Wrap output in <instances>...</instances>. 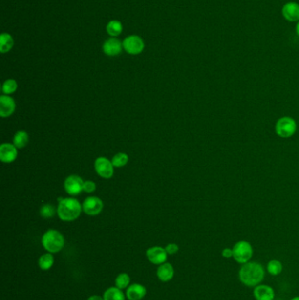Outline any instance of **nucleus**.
Returning a JSON list of instances; mask_svg holds the SVG:
<instances>
[{"mask_svg": "<svg viewBox=\"0 0 299 300\" xmlns=\"http://www.w3.org/2000/svg\"><path fill=\"white\" fill-rule=\"evenodd\" d=\"M263 267L258 262H248L243 264L239 272L241 283L249 287L257 286L264 279Z\"/></svg>", "mask_w": 299, "mask_h": 300, "instance_id": "f257e3e1", "label": "nucleus"}, {"mask_svg": "<svg viewBox=\"0 0 299 300\" xmlns=\"http://www.w3.org/2000/svg\"><path fill=\"white\" fill-rule=\"evenodd\" d=\"M83 211V206L74 197L60 198L57 207V214L64 221H73L77 219Z\"/></svg>", "mask_w": 299, "mask_h": 300, "instance_id": "f03ea898", "label": "nucleus"}, {"mask_svg": "<svg viewBox=\"0 0 299 300\" xmlns=\"http://www.w3.org/2000/svg\"><path fill=\"white\" fill-rule=\"evenodd\" d=\"M43 247L50 253H57L64 247V237L60 232L50 229L43 236Z\"/></svg>", "mask_w": 299, "mask_h": 300, "instance_id": "7ed1b4c3", "label": "nucleus"}, {"mask_svg": "<svg viewBox=\"0 0 299 300\" xmlns=\"http://www.w3.org/2000/svg\"><path fill=\"white\" fill-rule=\"evenodd\" d=\"M233 257L235 261L241 264L249 262L253 257L252 246L248 241L241 240L237 242L233 248Z\"/></svg>", "mask_w": 299, "mask_h": 300, "instance_id": "20e7f679", "label": "nucleus"}, {"mask_svg": "<svg viewBox=\"0 0 299 300\" xmlns=\"http://www.w3.org/2000/svg\"><path fill=\"white\" fill-rule=\"evenodd\" d=\"M297 124L295 120L290 117H283L276 125V132L280 137L289 138L295 133Z\"/></svg>", "mask_w": 299, "mask_h": 300, "instance_id": "39448f33", "label": "nucleus"}, {"mask_svg": "<svg viewBox=\"0 0 299 300\" xmlns=\"http://www.w3.org/2000/svg\"><path fill=\"white\" fill-rule=\"evenodd\" d=\"M95 171L99 176L109 179L114 174V166L109 159L106 157H99L96 159L94 163Z\"/></svg>", "mask_w": 299, "mask_h": 300, "instance_id": "423d86ee", "label": "nucleus"}, {"mask_svg": "<svg viewBox=\"0 0 299 300\" xmlns=\"http://www.w3.org/2000/svg\"><path fill=\"white\" fill-rule=\"evenodd\" d=\"M123 48L130 55H139L143 51L145 44L143 40L138 35H131L123 41Z\"/></svg>", "mask_w": 299, "mask_h": 300, "instance_id": "0eeeda50", "label": "nucleus"}, {"mask_svg": "<svg viewBox=\"0 0 299 300\" xmlns=\"http://www.w3.org/2000/svg\"><path fill=\"white\" fill-rule=\"evenodd\" d=\"M84 181L77 175L68 176L64 181V189L70 196H77L84 191Z\"/></svg>", "mask_w": 299, "mask_h": 300, "instance_id": "6e6552de", "label": "nucleus"}, {"mask_svg": "<svg viewBox=\"0 0 299 300\" xmlns=\"http://www.w3.org/2000/svg\"><path fill=\"white\" fill-rule=\"evenodd\" d=\"M82 206L85 214L90 216H96L102 212L104 204L99 197H89L86 198Z\"/></svg>", "mask_w": 299, "mask_h": 300, "instance_id": "1a4fd4ad", "label": "nucleus"}, {"mask_svg": "<svg viewBox=\"0 0 299 300\" xmlns=\"http://www.w3.org/2000/svg\"><path fill=\"white\" fill-rule=\"evenodd\" d=\"M15 108L16 104L12 97L8 95H3L0 97V116L2 118H8L13 115Z\"/></svg>", "mask_w": 299, "mask_h": 300, "instance_id": "9d476101", "label": "nucleus"}, {"mask_svg": "<svg viewBox=\"0 0 299 300\" xmlns=\"http://www.w3.org/2000/svg\"><path fill=\"white\" fill-rule=\"evenodd\" d=\"M18 156L17 148L11 143H3L0 146V160L4 163H13Z\"/></svg>", "mask_w": 299, "mask_h": 300, "instance_id": "9b49d317", "label": "nucleus"}, {"mask_svg": "<svg viewBox=\"0 0 299 300\" xmlns=\"http://www.w3.org/2000/svg\"><path fill=\"white\" fill-rule=\"evenodd\" d=\"M282 17L289 22L299 21V4L289 2L282 6Z\"/></svg>", "mask_w": 299, "mask_h": 300, "instance_id": "f8f14e48", "label": "nucleus"}, {"mask_svg": "<svg viewBox=\"0 0 299 300\" xmlns=\"http://www.w3.org/2000/svg\"><path fill=\"white\" fill-rule=\"evenodd\" d=\"M123 44L120 40L116 38H110L107 40L103 44V51L108 56H116L122 52Z\"/></svg>", "mask_w": 299, "mask_h": 300, "instance_id": "ddd939ff", "label": "nucleus"}, {"mask_svg": "<svg viewBox=\"0 0 299 300\" xmlns=\"http://www.w3.org/2000/svg\"><path fill=\"white\" fill-rule=\"evenodd\" d=\"M167 255L165 249L161 247H153L147 250V257L150 262L154 264H162L167 260Z\"/></svg>", "mask_w": 299, "mask_h": 300, "instance_id": "4468645a", "label": "nucleus"}, {"mask_svg": "<svg viewBox=\"0 0 299 300\" xmlns=\"http://www.w3.org/2000/svg\"><path fill=\"white\" fill-rule=\"evenodd\" d=\"M254 296L256 300H273L275 292L269 285H257L254 290Z\"/></svg>", "mask_w": 299, "mask_h": 300, "instance_id": "2eb2a0df", "label": "nucleus"}, {"mask_svg": "<svg viewBox=\"0 0 299 300\" xmlns=\"http://www.w3.org/2000/svg\"><path fill=\"white\" fill-rule=\"evenodd\" d=\"M147 290L143 285L134 283L128 287L127 291V296L129 300H141L146 295Z\"/></svg>", "mask_w": 299, "mask_h": 300, "instance_id": "dca6fc26", "label": "nucleus"}, {"mask_svg": "<svg viewBox=\"0 0 299 300\" xmlns=\"http://www.w3.org/2000/svg\"><path fill=\"white\" fill-rule=\"evenodd\" d=\"M159 279L163 282H168L174 277V269L171 263H165L160 266L157 270Z\"/></svg>", "mask_w": 299, "mask_h": 300, "instance_id": "f3484780", "label": "nucleus"}, {"mask_svg": "<svg viewBox=\"0 0 299 300\" xmlns=\"http://www.w3.org/2000/svg\"><path fill=\"white\" fill-rule=\"evenodd\" d=\"M29 136L25 131H19L13 137V145L17 149H23L28 144Z\"/></svg>", "mask_w": 299, "mask_h": 300, "instance_id": "a211bd4d", "label": "nucleus"}, {"mask_svg": "<svg viewBox=\"0 0 299 300\" xmlns=\"http://www.w3.org/2000/svg\"><path fill=\"white\" fill-rule=\"evenodd\" d=\"M14 41L9 34H2L0 36V51L1 53H7L13 48Z\"/></svg>", "mask_w": 299, "mask_h": 300, "instance_id": "6ab92c4d", "label": "nucleus"}, {"mask_svg": "<svg viewBox=\"0 0 299 300\" xmlns=\"http://www.w3.org/2000/svg\"><path fill=\"white\" fill-rule=\"evenodd\" d=\"M104 300H125V295L119 288L111 287L105 292Z\"/></svg>", "mask_w": 299, "mask_h": 300, "instance_id": "aec40b11", "label": "nucleus"}, {"mask_svg": "<svg viewBox=\"0 0 299 300\" xmlns=\"http://www.w3.org/2000/svg\"><path fill=\"white\" fill-rule=\"evenodd\" d=\"M123 26L121 22L119 21H111L107 24V31L108 35H111V37H117L122 33Z\"/></svg>", "mask_w": 299, "mask_h": 300, "instance_id": "412c9836", "label": "nucleus"}, {"mask_svg": "<svg viewBox=\"0 0 299 300\" xmlns=\"http://www.w3.org/2000/svg\"><path fill=\"white\" fill-rule=\"evenodd\" d=\"M54 264V257L51 254H44L39 260V266L43 270H49Z\"/></svg>", "mask_w": 299, "mask_h": 300, "instance_id": "4be33fe9", "label": "nucleus"}, {"mask_svg": "<svg viewBox=\"0 0 299 300\" xmlns=\"http://www.w3.org/2000/svg\"><path fill=\"white\" fill-rule=\"evenodd\" d=\"M128 155L125 153H119L115 154L112 158L111 163L113 164V166L116 168H121L126 166L128 163Z\"/></svg>", "mask_w": 299, "mask_h": 300, "instance_id": "5701e85b", "label": "nucleus"}, {"mask_svg": "<svg viewBox=\"0 0 299 300\" xmlns=\"http://www.w3.org/2000/svg\"><path fill=\"white\" fill-rule=\"evenodd\" d=\"M18 89L17 82L14 79H7L2 86V91L4 95H10L14 93Z\"/></svg>", "mask_w": 299, "mask_h": 300, "instance_id": "b1692460", "label": "nucleus"}, {"mask_svg": "<svg viewBox=\"0 0 299 300\" xmlns=\"http://www.w3.org/2000/svg\"><path fill=\"white\" fill-rule=\"evenodd\" d=\"M267 269H268L269 274L273 275V276H278V275L282 273V262H279L278 260H272V261H270L268 263Z\"/></svg>", "mask_w": 299, "mask_h": 300, "instance_id": "393cba45", "label": "nucleus"}, {"mask_svg": "<svg viewBox=\"0 0 299 300\" xmlns=\"http://www.w3.org/2000/svg\"><path fill=\"white\" fill-rule=\"evenodd\" d=\"M56 212H57V210H56L55 206L50 205V204H46V205L42 206V208L40 210V214L43 218L50 219V218L55 216Z\"/></svg>", "mask_w": 299, "mask_h": 300, "instance_id": "a878e982", "label": "nucleus"}, {"mask_svg": "<svg viewBox=\"0 0 299 300\" xmlns=\"http://www.w3.org/2000/svg\"><path fill=\"white\" fill-rule=\"evenodd\" d=\"M129 283H130V278L127 273H121L116 279V286L120 290L128 287Z\"/></svg>", "mask_w": 299, "mask_h": 300, "instance_id": "bb28decb", "label": "nucleus"}, {"mask_svg": "<svg viewBox=\"0 0 299 300\" xmlns=\"http://www.w3.org/2000/svg\"><path fill=\"white\" fill-rule=\"evenodd\" d=\"M97 189V185L95 184L93 181H85L84 183V191L87 193H94Z\"/></svg>", "mask_w": 299, "mask_h": 300, "instance_id": "cd10ccee", "label": "nucleus"}, {"mask_svg": "<svg viewBox=\"0 0 299 300\" xmlns=\"http://www.w3.org/2000/svg\"><path fill=\"white\" fill-rule=\"evenodd\" d=\"M167 253L169 255H174V254L177 253L179 248L177 245L175 243H171V244L167 245L166 248H165Z\"/></svg>", "mask_w": 299, "mask_h": 300, "instance_id": "c85d7f7f", "label": "nucleus"}, {"mask_svg": "<svg viewBox=\"0 0 299 300\" xmlns=\"http://www.w3.org/2000/svg\"><path fill=\"white\" fill-rule=\"evenodd\" d=\"M233 249H225L222 251V256L225 258H231L233 257Z\"/></svg>", "mask_w": 299, "mask_h": 300, "instance_id": "c756f323", "label": "nucleus"}, {"mask_svg": "<svg viewBox=\"0 0 299 300\" xmlns=\"http://www.w3.org/2000/svg\"><path fill=\"white\" fill-rule=\"evenodd\" d=\"M88 300H103L101 297L97 296V295H95V296H91L88 299Z\"/></svg>", "mask_w": 299, "mask_h": 300, "instance_id": "7c9ffc66", "label": "nucleus"}, {"mask_svg": "<svg viewBox=\"0 0 299 300\" xmlns=\"http://www.w3.org/2000/svg\"><path fill=\"white\" fill-rule=\"evenodd\" d=\"M296 34L299 37V21L297 22V25H296Z\"/></svg>", "mask_w": 299, "mask_h": 300, "instance_id": "2f4dec72", "label": "nucleus"}, {"mask_svg": "<svg viewBox=\"0 0 299 300\" xmlns=\"http://www.w3.org/2000/svg\"><path fill=\"white\" fill-rule=\"evenodd\" d=\"M291 300H299V297H295V298H293Z\"/></svg>", "mask_w": 299, "mask_h": 300, "instance_id": "473e14b6", "label": "nucleus"}]
</instances>
